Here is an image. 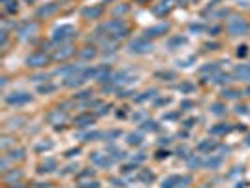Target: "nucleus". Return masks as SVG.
Wrapping results in <instances>:
<instances>
[{"mask_svg": "<svg viewBox=\"0 0 250 188\" xmlns=\"http://www.w3.org/2000/svg\"><path fill=\"white\" fill-rule=\"evenodd\" d=\"M77 122H79V126H86V124L92 122V117H79Z\"/></svg>", "mask_w": 250, "mask_h": 188, "instance_id": "6", "label": "nucleus"}, {"mask_svg": "<svg viewBox=\"0 0 250 188\" xmlns=\"http://www.w3.org/2000/svg\"><path fill=\"white\" fill-rule=\"evenodd\" d=\"M30 100H32V98L26 92H17L13 96H8V104H12V105H21V104H26Z\"/></svg>", "mask_w": 250, "mask_h": 188, "instance_id": "3", "label": "nucleus"}, {"mask_svg": "<svg viewBox=\"0 0 250 188\" xmlns=\"http://www.w3.org/2000/svg\"><path fill=\"white\" fill-rule=\"evenodd\" d=\"M227 30H230L231 34H239V32L248 30V25H246V21H243V19H233L231 23L227 25Z\"/></svg>", "mask_w": 250, "mask_h": 188, "instance_id": "2", "label": "nucleus"}, {"mask_svg": "<svg viewBox=\"0 0 250 188\" xmlns=\"http://www.w3.org/2000/svg\"><path fill=\"white\" fill-rule=\"evenodd\" d=\"M47 57L43 53H34V55H30V57L26 59V64L32 66V68H40V66H45L47 64Z\"/></svg>", "mask_w": 250, "mask_h": 188, "instance_id": "1", "label": "nucleus"}, {"mask_svg": "<svg viewBox=\"0 0 250 188\" xmlns=\"http://www.w3.org/2000/svg\"><path fill=\"white\" fill-rule=\"evenodd\" d=\"M72 34H73V28L72 27H62V28H58L55 32V40H64V38H68Z\"/></svg>", "mask_w": 250, "mask_h": 188, "instance_id": "4", "label": "nucleus"}, {"mask_svg": "<svg viewBox=\"0 0 250 188\" xmlns=\"http://www.w3.org/2000/svg\"><path fill=\"white\" fill-rule=\"evenodd\" d=\"M128 143H132V145H137V143H141V136L132 134V136H130V139H128Z\"/></svg>", "mask_w": 250, "mask_h": 188, "instance_id": "9", "label": "nucleus"}, {"mask_svg": "<svg viewBox=\"0 0 250 188\" xmlns=\"http://www.w3.org/2000/svg\"><path fill=\"white\" fill-rule=\"evenodd\" d=\"M235 73L241 77V79H245V81H250V68L248 66H239V68L235 70Z\"/></svg>", "mask_w": 250, "mask_h": 188, "instance_id": "5", "label": "nucleus"}, {"mask_svg": "<svg viewBox=\"0 0 250 188\" xmlns=\"http://www.w3.org/2000/svg\"><path fill=\"white\" fill-rule=\"evenodd\" d=\"M248 92H250V88H248Z\"/></svg>", "mask_w": 250, "mask_h": 188, "instance_id": "14", "label": "nucleus"}, {"mask_svg": "<svg viewBox=\"0 0 250 188\" xmlns=\"http://www.w3.org/2000/svg\"><path fill=\"white\" fill-rule=\"evenodd\" d=\"M213 113H214V115H222V113H224V111H222V105H218V104L213 105Z\"/></svg>", "mask_w": 250, "mask_h": 188, "instance_id": "11", "label": "nucleus"}, {"mask_svg": "<svg viewBox=\"0 0 250 188\" xmlns=\"http://www.w3.org/2000/svg\"><path fill=\"white\" fill-rule=\"evenodd\" d=\"M94 55H96V53L90 49V51H83V53H81V57H85V59H92Z\"/></svg>", "mask_w": 250, "mask_h": 188, "instance_id": "10", "label": "nucleus"}, {"mask_svg": "<svg viewBox=\"0 0 250 188\" xmlns=\"http://www.w3.org/2000/svg\"><path fill=\"white\" fill-rule=\"evenodd\" d=\"M73 51H72V47H68V51H58L57 53V59H66V57H70Z\"/></svg>", "mask_w": 250, "mask_h": 188, "instance_id": "7", "label": "nucleus"}, {"mask_svg": "<svg viewBox=\"0 0 250 188\" xmlns=\"http://www.w3.org/2000/svg\"><path fill=\"white\" fill-rule=\"evenodd\" d=\"M55 9H57V6H49V8H41V9H40V15H43V13H45V15H49V13H53V12H55Z\"/></svg>", "mask_w": 250, "mask_h": 188, "instance_id": "8", "label": "nucleus"}, {"mask_svg": "<svg viewBox=\"0 0 250 188\" xmlns=\"http://www.w3.org/2000/svg\"><path fill=\"white\" fill-rule=\"evenodd\" d=\"M85 15H100V8H96V9H92V12H90V9H86V12H85Z\"/></svg>", "mask_w": 250, "mask_h": 188, "instance_id": "12", "label": "nucleus"}, {"mask_svg": "<svg viewBox=\"0 0 250 188\" xmlns=\"http://www.w3.org/2000/svg\"><path fill=\"white\" fill-rule=\"evenodd\" d=\"M201 188H211V186H201Z\"/></svg>", "mask_w": 250, "mask_h": 188, "instance_id": "13", "label": "nucleus"}]
</instances>
